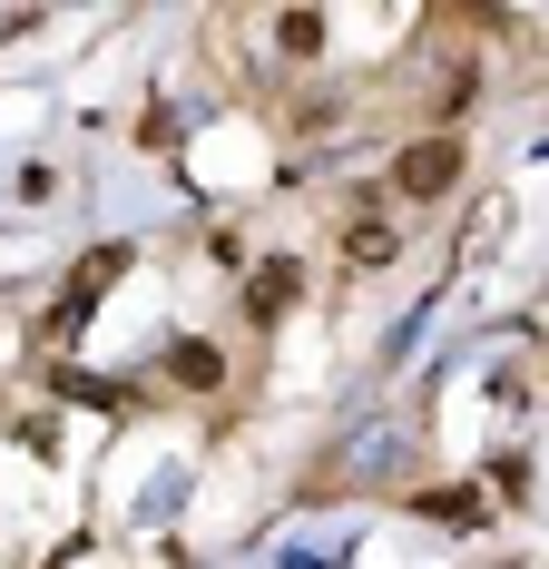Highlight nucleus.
Wrapping results in <instances>:
<instances>
[{
    "label": "nucleus",
    "mask_w": 549,
    "mask_h": 569,
    "mask_svg": "<svg viewBox=\"0 0 549 569\" xmlns=\"http://www.w3.org/2000/svg\"><path fill=\"white\" fill-rule=\"evenodd\" d=\"M461 168H471V148H461V138H451V128H432V138H412V148H402V158H392V207H432V197H451V187H461Z\"/></svg>",
    "instance_id": "obj_1"
},
{
    "label": "nucleus",
    "mask_w": 549,
    "mask_h": 569,
    "mask_svg": "<svg viewBox=\"0 0 549 569\" xmlns=\"http://www.w3.org/2000/svg\"><path fill=\"white\" fill-rule=\"evenodd\" d=\"M392 256H402L392 197H353V217H343V266H353V276H383Z\"/></svg>",
    "instance_id": "obj_2"
},
{
    "label": "nucleus",
    "mask_w": 549,
    "mask_h": 569,
    "mask_svg": "<svg viewBox=\"0 0 549 569\" xmlns=\"http://www.w3.org/2000/svg\"><path fill=\"white\" fill-rule=\"evenodd\" d=\"M295 295H305V276H295V266H256L246 315H256V325H285V305H295Z\"/></svg>",
    "instance_id": "obj_3"
},
{
    "label": "nucleus",
    "mask_w": 549,
    "mask_h": 569,
    "mask_svg": "<svg viewBox=\"0 0 549 569\" xmlns=\"http://www.w3.org/2000/svg\"><path fill=\"white\" fill-rule=\"evenodd\" d=\"M274 50L295 59V69L325 59V10H274Z\"/></svg>",
    "instance_id": "obj_4"
},
{
    "label": "nucleus",
    "mask_w": 549,
    "mask_h": 569,
    "mask_svg": "<svg viewBox=\"0 0 549 569\" xmlns=\"http://www.w3.org/2000/svg\"><path fill=\"white\" fill-rule=\"evenodd\" d=\"M491 491L510 501V511H530V452L510 442V452H491Z\"/></svg>",
    "instance_id": "obj_5"
},
{
    "label": "nucleus",
    "mask_w": 549,
    "mask_h": 569,
    "mask_svg": "<svg viewBox=\"0 0 549 569\" xmlns=\"http://www.w3.org/2000/svg\"><path fill=\"white\" fill-rule=\"evenodd\" d=\"M422 511L451 520V530H481V520H491V501H481V491H422Z\"/></svg>",
    "instance_id": "obj_6"
},
{
    "label": "nucleus",
    "mask_w": 549,
    "mask_h": 569,
    "mask_svg": "<svg viewBox=\"0 0 549 569\" xmlns=\"http://www.w3.org/2000/svg\"><path fill=\"white\" fill-rule=\"evenodd\" d=\"M177 383H187V393H217V383H226L217 343H177Z\"/></svg>",
    "instance_id": "obj_7"
}]
</instances>
